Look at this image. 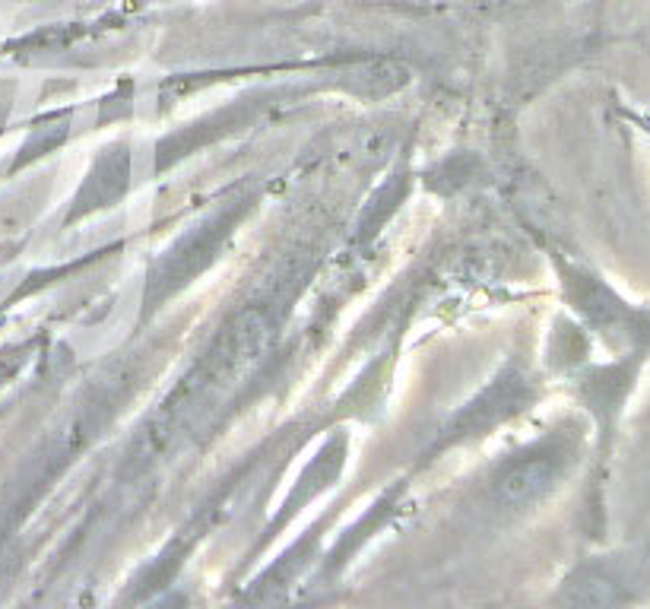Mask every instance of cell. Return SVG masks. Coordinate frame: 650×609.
<instances>
[{
    "label": "cell",
    "mask_w": 650,
    "mask_h": 609,
    "mask_svg": "<svg viewBox=\"0 0 650 609\" xmlns=\"http://www.w3.org/2000/svg\"><path fill=\"white\" fill-rule=\"evenodd\" d=\"M545 485H549V466L543 461L521 463V466H511L502 477V492L504 502H530L533 495H540Z\"/></svg>",
    "instance_id": "cell-1"
}]
</instances>
